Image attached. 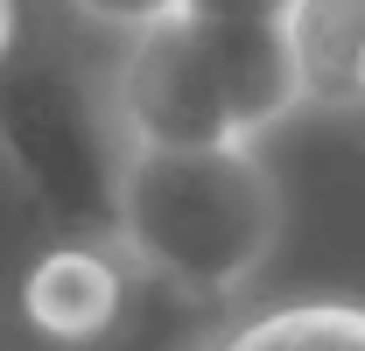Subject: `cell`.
I'll list each match as a JSON object with an SVG mask.
<instances>
[{"instance_id":"6da1fadb","label":"cell","mask_w":365,"mask_h":351,"mask_svg":"<svg viewBox=\"0 0 365 351\" xmlns=\"http://www.w3.org/2000/svg\"><path fill=\"white\" fill-rule=\"evenodd\" d=\"M120 246L204 295H246L281 246V183L253 141L218 148H127Z\"/></svg>"},{"instance_id":"7a4b0ae2","label":"cell","mask_w":365,"mask_h":351,"mask_svg":"<svg viewBox=\"0 0 365 351\" xmlns=\"http://www.w3.org/2000/svg\"><path fill=\"white\" fill-rule=\"evenodd\" d=\"M0 155L49 232H113L120 225V169L127 133L113 120V98L56 63L7 49L0 63Z\"/></svg>"},{"instance_id":"3957f363","label":"cell","mask_w":365,"mask_h":351,"mask_svg":"<svg viewBox=\"0 0 365 351\" xmlns=\"http://www.w3.org/2000/svg\"><path fill=\"white\" fill-rule=\"evenodd\" d=\"M113 120L127 133V148H218L246 141L232 120V98L218 85L211 43L190 14H162L127 36V56L113 71Z\"/></svg>"},{"instance_id":"277c9868","label":"cell","mask_w":365,"mask_h":351,"mask_svg":"<svg viewBox=\"0 0 365 351\" xmlns=\"http://www.w3.org/2000/svg\"><path fill=\"white\" fill-rule=\"evenodd\" d=\"M134 281L120 232H56L14 288V351H78L91 345Z\"/></svg>"},{"instance_id":"5b68a950","label":"cell","mask_w":365,"mask_h":351,"mask_svg":"<svg viewBox=\"0 0 365 351\" xmlns=\"http://www.w3.org/2000/svg\"><path fill=\"white\" fill-rule=\"evenodd\" d=\"M197 21V14H190ZM204 43H211V63H218V85L232 98V120L239 133H267L274 120H288L302 98V63H295V43H288V21H197Z\"/></svg>"},{"instance_id":"8992f818","label":"cell","mask_w":365,"mask_h":351,"mask_svg":"<svg viewBox=\"0 0 365 351\" xmlns=\"http://www.w3.org/2000/svg\"><path fill=\"white\" fill-rule=\"evenodd\" d=\"M225 323H232V295H204L176 274L134 260L120 316L78 351H211L225 337Z\"/></svg>"},{"instance_id":"52a82bcc","label":"cell","mask_w":365,"mask_h":351,"mask_svg":"<svg viewBox=\"0 0 365 351\" xmlns=\"http://www.w3.org/2000/svg\"><path fill=\"white\" fill-rule=\"evenodd\" d=\"M288 43L302 63V98L330 113H359V56H365V0H295Z\"/></svg>"},{"instance_id":"ba28073f","label":"cell","mask_w":365,"mask_h":351,"mask_svg":"<svg viewBox=\"0 0 365 351\" xmlns=\"http://www.w3.org/2000/svg\"><path fill=\"white\" fill-rule=\"evenodd\" d=\"M211 351H365V302L344 295H302L260 316H232Z\"/></svg>"},{"instance_id":"9c48e42d","label":"cell","mask_w":365,"mask_h":351,"mask_svg":"<svg viewBox=\"0 0 365 351\" xmlns=\"http://www.w3.org/2000/svg\"><path fill=\"white\" fill-rule=\"evenodd\" d=\"M85 21H98V29H120V36H134V29H148V21H162V14H176L182 0H71Z\"/></svg>"},{"instance_id":"30bf717a","label":"cell","mask_w":365,"mask_h":351,"mask_svg":"<svg viewBox=\"0 0 365 351\" xmlns=\"http://www.w3.org/2000/svg\"><path fill=\"white\" fill-rule=\"evenodd\" d=\"M295 0H182V14L197 21H288Z\"/></svg>"},{"instance_id":"8fae6325","label":"cell","mask_w":365,"mask_h":351,"mask_svg":"<svg viewBox=\"0 0 365 351\" xmlns=\"http://www.w3.org/2000/svg\"><path fill=\"white\" fill-rule=\"evenodd\" d=\"M14 36H21V14H14V0H0V63H7Z\"/></svg>"},{"instance_id":"7c38bea8","label":"cell","mask_w":365,"mask_h":351,"mask_svg":"<svg viewBox=\"0 0 365 351\" xmlns=\"http://www.w3.org/2000/svg\"><path fill=\"white\" fill-rule=\"evenodd\" d=\"M359 113H365V56H359Z\"/></svg>"}]
</instances>
